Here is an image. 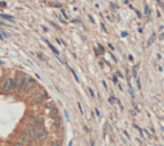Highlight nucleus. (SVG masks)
Listing matches in <instances>:
<instances>
[{"label":"nucleus","instance_id":"obj_1","mask_svg":"<svg viewBox=\"0 0 164 146\" xmlns=\"http://www.w3.org/2000/svg\"><path fill=\"white\" fill-rule=\"evenodd\" d=\"M30 81V77L25 73H19L18 77H17V80H16V86H17V90L18 91H23L27 82Z\"/></svg>","mask_w":164,"mask_h":146},{"label":"nucleus","instance_id":"obj_2","mask_svg":"<svg viewBox=\"0 0 164 146\" xmlns=\"http://www.w3.org/2000/svg\"><path fill=\"white\" fill-rule=\"evenodd\" d=\"M14 87H17V86H16V81L13 80L12 77H7L5 80L3 81L2 88H3V91H4V92H7V94L12 92L13 90H14Z\"/></svg>","mask_w":164,"mask_h":146},{"label":"nucleus","instance_id":"obj_3","mask_svg":"<svg viewBox=\"0 0 164 146\" xmlns=\"http://www.w3.org/2000/svg\"><path fill=\"white\" fill-rule=\"evenodd\" d=\"M26 132L31 136V138H35V140L39 138V136H37V129H36V127H35L34 124H26Z\"/></svg>","mask_w":164,"mask_h":146},{"label":"nucleus","instance_id":"obj_4","mask_svg":"<svg viewBox=\"0 0 164 146\" xmlns=\"http://www.w3.org/2000/svg\"><path fill=\"white\" fill-rule=\"evenodd\" d=\"M18 138H19V141H21L22 143H25V145H26V143H27V145L31 143V140H32L31 136H30V134H28L26 131L19 132V133H18Z\"/></svg>","mask_w":164,"mask_h":146},{"label":"nucleus","instance_id":"obj_5","mask_svg":"<svg viewBox=\"0 0 164 146\" xmlns=\"http://www.w3.org/2000/svg\"><path fill=\"white\" fill-rule=\"evenodd\" d=\"M46 97H48L46 91H44V90H40V92L36 95V97H35V100H34V103H35V104H41V103H44V101L46 100Z\"/></svg>","mask_w":164,"mask_h":146},{"label":"nucleus","instance_id":"obj_6","mask_svg":"<svg viewBox=\"0 0 164 146\" xmlns=\"http://www.w3.org/2000/svg\"><path fill=\"white\" fill-rule=\"evenodd\" d=\"M35 87H36V82L32 80V78H30V81L27 82V85H26V87H25V90H23V92L30 94V92H32V91L35 90Z\"/></svg>","mask_w":164,"mask_h":146},{"label":"nucleus","instance_id":"obj_7","mask_svg":"<svg viewBox=\"0 0 164 146\" xmlns=\"http://www.w3.org/2000/svg\"><path fill=\"white\" fill-rule=\"evenodd\" d=\"M46 134H48V132H46V128H45V127H44V126L37 127V136H39L40 140L45 138V137H46Z\"/></svg>","mask_w":164,"mask_h":146},{"label":"nucleus","instance_id":"obj_8","mask_svg":"<svg viewBox=\"0 0 164 146\" xmlns=\"http://www.w3.org/2000/svg\"><path fill=\"white\" fill-rule=\"evenodd\" d=\"M46 44H48V46H49V48H50V49L53 50V53H54V54H55V55H58V50H57L55 48H54V46H53V45H51V44H50L49 41H46Z\"/></svg>","mask_w":164,"mask_h":146},{"label":"nucleus","instance_id":"obj_9","mask_svg":"<svg viewBox=\"0 0 164 146\" xmlns=\"http://www.w3.org/2000/svg\"><path fill=\"white\" fill-rule=\"evenodd\" d=\"M114 101H115L114 96H110V97H109V103H110V104H114Z\"/></svg>","mask_w":164,"mask_h":146},{"label":"nucleus","instance_id":"obj_10","mask_svg":"<svg viewBox=\"0 0 164 146\" xmlns=\"http://www.w3.org/2000/svg\"><path fill=\"white\" fill-rule=\"evenodd\" d=\"M87 90H89V94H90L91 96H95V94H94V91H92V88H90V87H89Z\"/></svg>","mask_w":164,"mask_h":146},{"label":"nucleus","instance_id":"obj_11","mask_svg":"<svg viewBox=\"0 0 164 146\" xmlns=\"http://www.w3.org/2000/svg\"><path fill=\"white\" fill-rule=\"evenodd\" d=\"M51 146H60V143H59V142H57V141H54V142L51 143Z\"/></svg>","mask_w":164,"mask_h":146},{"label":"nucleus","instance_id":"obj_12","mask_svg":"<svg viewBox=\"0 0 164 146\" xmlns=\"http://www.w3.org/2000/svg\"><path fill=\"white\" fill-rule=\"evenodd\" d=\"M77 105H78V109H80V111H81V113H83V110H82V106H81V104L78 103Z\"/></svg>","mask_w":164,"mask_h":146},{"label":"nucleus","instance_id":"obj_13","mask_svg":"<svg viewBox=\"0 0 164 146\" xmlns=\"http://www.w3.org/2000/svg\"><path fill=\"white\" fill-rule=\"evenodd\" d=\"M152 41H154V35H152V36L150 37V40H149V44H151Z\"/></svg>","mask_w":164,"mask_h":146},{"label":"nucleus","instance_id":"obj_14","mask_svg":"<svg viewBox=\"0 0 164 146\" xmlns=\"http://www.w3.org/2000/svg\"><path fill=\"white\" fill-rule=\"evenodd\" d=\"M95 113H96V115H97V117H100V111L97 110V109H95Z\"/></svg>","mask_w":164,"mask_h":146},{"label":"nucleus","instance_id":"obj_15","mask_svg":"<svg viewBox=\"0 0 164 146\" xmlns=\"http://www.w3.org/2000/svg\"><path fill=\"white\" fill-rule=\"evenodd\" d=\"M136 73H137V71H136V68H133V76H135V77H136V76H137V74H136Z\"/></svg>","mask_w":164,"mask_h":146},{"label":"nucleus","instance_id":"obj_16","mask_svg":"<svg viewBox=\"0 0 164 146\" xmlns=\"http://www.w3.org/2000/svg\"><path fill=\"white\" fill-rule=\"evenodd\" d=\"M27 146H32V145H31V143H28V145H27Z\"/></svg>","mask_w":164,"mask_h":146},{"label":"nucleus","instance_id":"obj_17","mask_svg":"<svg viewBox=\"0 0 164 146\" xmlns=\"http://www.w3.org/2000/svg\"><path fill=\"white\" fill-rule=\"evenodd\" d=\"M0 39H2V36H0Z\"/></svg>","mask_w":164,"mask_h":146}]
</instances>
